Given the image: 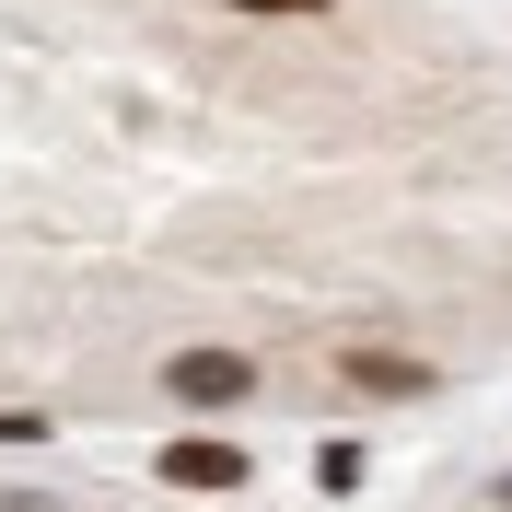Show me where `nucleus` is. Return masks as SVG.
Listing matches in <instances>:
<instances>
[{"label": "nucleus", "instance_id": "1", "mask_svg": "<svg viewBox=\"0 0 512 512\" xmlns=\"http://www.w3.org/2000/svg\"><path fill=\"white\" fill-rule=\"evenodd\" d=\"M245 384H256L245 350H175V396H187V408H233Z\"/></svg>", "mask_w": 512, "mask_h": 512}, {"label": "nucleus", "instance_id": "2", "mask_svg": "<svg viewBox=\"0 0 512 512\" xmlns=\"http://www.w3.org/2000/svg\"><path fill=\"white\" fill-rule=\"evenodd\" d=\"M338 373H350L361 396H431V361H408V350H350Z\"/></svg>", "mask_w": 512, "mask_h": 512}, {"label": "nucleus", "instance_id": "3", "mask_svg": "<svg viewBox=\"0 0 512 512\" xmlns=\"http://www.w3.org/2000/svg\"><path fill=\"white\" fill-rule=\"evenodd\" d=\"M163 478H175V489H233L245 454H233V443H163Z\"/></svg>", "mask_w": 512, "mask_h": 512}, {"label": "nucleus", "instance_id": "4", "mask_svg": "<svg viewBox=\"0 0 512 512\" xmlns=\"http://www.w3.org/2000/svg\"><path fill=\"white\" fill-rule=\"evenodd\" d=\"M0 443H47V419H24V408H0Z\"/></svg>", "mask_w": 512, "mask_h": 512}, {"label": "nucleus", "instance_id": "5", "mask_svg": "<svg viewBox=\"0 0 512 512\" xmlns=\"http://www.w3.org/2000/svg\"><path fill=\"white\" fill-rule=\"evenodd\" d=\"M233 12H326V0H233Z\"/></svg>", "mask_w": 512, "mask_h": 512}, {"label": "nucleus", "instance_id": "6", "mask_svg": "<svg viewBox=\"0 0 512 512\" xmlns=\"http://www.w3.org/2000/svg\"><path fill=\"white\" fill-rule=\"evenodd\" d=\"M501 501H512V489H501Z\"/></svg>", "mask_w": 512, "mask_h": 512}]
</instances>
